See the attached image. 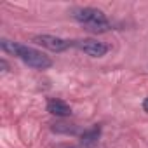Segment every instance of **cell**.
Returning <instances> with one entry per match:
<instances>
[{
    "instance_id": "1",
    "label": "cell",
    "mask_w": 148,
    "mask_h": 148,
    "mask_svg": "<svg viewBox=\"0 0 148 148\" xmlns=\"http://www.w3.org/2000/svg\"><path fill=\"white\" fill-rule=\"evenodd\" d=\"M0 47L2 51L19 58L25 64H28L30 68H35V70H47L52 66V59L49 56H45L42 51L35 49V47H30V45H25V44H19V42H11L7 38H2L0 40Z\"/></svg>"
},
{
    "instance_id": "2",
    "label": "cell",
    "mask_w": 148,
    "mask_h": 148,
    "mask_svg": "<svg viewBox=\"0 0 148 148\" xmlns=\"http://www.w3.org/2000/svg\"><path fill=\"white\" fill-rule=\"evenodd\" d=\"M71 16L75 21H79L80 25L86 26V30L92 32V33H103L112 30V23L106 18V14L101 9L96 7H77L71 11Z\"/></svg>"
},
{
    "instance_id": "3",
    "label": "cell",
    "mask_w": 148,
    "mask_h": 148,
    "mask_svg": "<svg viewBox=\"0 0 148 148\" xmlns=\"http://www.w3.org/2000/svg\"><path fill=\"white\" fill-rule=\"evenodd\" d=\"M73 47H77L79 51H82L84 54L91 56V58H103L110 47L105 42H99L96 38H79V40H73Z\"/></svg>"
},
{
    "instance_id": "4",
    "label": "cell",
    "mask_w": 148,
    "mask_h": 148,
    "mask_svg": "<svg viewBox=\"0 0 148 148\" xmlns=\"http://www.w3.org/2000/svg\"><path fill=\"white\" fill-rule=\"evenodd\" d=\"M32 40L37 45H42V47H45L52 52H63V51H66L73 45V42L64 40L61 37H54V35H35Z\"/></svg>"
},
{
    "instance_id": "5",
    "label": "cell",
    "mask_w": 148,
    "mask_h": 148,
    "mask_svg": "<svg viewBox=\"0 0 148 148\" xmlns=\"http://www.w3.org/2000/svg\"><path fill=\"white\" fill-rule=\"evenodd\" d=\"M47 112L51 115H56V117H70L71 115V106L63 99L52 98V99L47 101Z\"/></svg>"
},
{
    "instance_id": "6",
    "label": "cell",
    "mask_w": 148,
    "mask_h": 148,
    "mask_svg": "<svg viewBox=\"0 0 148 148\" xmlns=\"http://www.w3.org/2000/svg\"><path fill=\"white\" fill-rule=\"evenodd\" d=\"M101 138V125H94L82 132L80 136V146L82 148H94Z\"/></svg>"
},
{
    "instance_id": "7",
    "label": "cell",
    "mask_w": 148,
    "mask_h": 148,
    "mask_svg": "<svg viewBox=\"0 0 148 148\" xmlns=\"http://www.w3.org/2000/svg\"><path fill=\"white\" fill-rule=\"evenodd\" d=\"M52 131L54 132H59V134H75L77 132V127L75 125H70V124H54Z\"/></svg>"
},
{
    "instance_id": "8",
    "label": "cell",
    "mask_w": 148,
    "mask_h": 148,
    "mask_svg": "<svg viewBox=\"0 0 148 148\" xmlns=\"http://www.w3.org/2000/svg\"><path fill=\"white\" fill-rule=\"evenodd\" d=\"M0 66H2V71H7L9 70V64H7L5 59H0Z\"/></svg>"
},
{
    "instance_id": "9",
    "label": "cell",
    "mask_w": 148,
    "mask_h": 148,
    "mask_svg": "<svg viewBox=\"0 0 148 148\" xmlns=\"http://www.w3.org/2000/svg\"><path fill=\"white\" fill-rule=\"evenodd\" d=\"M143 110L148 113V98H145V101H143Z\"/></svg>"
},
{
    "instance_id": "10",
    "label": "cell",
    "mask_w": 148,
    "mask_h": 148,
    "mask_svg": "<svg viewBox=\"0 0 148 148\" xmlns=\"http://www.w3.org/2000/svg\"><path fill=\"white\" fill-rule=\"evenodd\" d=\"M56 148H75V146H70V145H59V146H56Z\"/></svg>"
}]
</instances>
